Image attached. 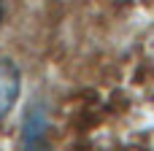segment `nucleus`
<instances>
[{
    "label": "nucleus",
    "mask_w": 154,
    "mask_h": 151,
    "mask_svg": "<svg viewBox=\"0 0 154 151\" xmlns=\"http://www.w3.org/2000/svg\"><path fill=\"white\" fill-rule=\"evenodd\" d=\"M19 95H22V73L8 57H0V119L16 105Z\"/></svg>",
    "instance_id": "obj_1"
},
{
    "label": "nucleus",
    "mask_w": 154,
    "mask_h": 151,
    "mask_svg": "<svg viewBox=\"0 0 154 151\" xmlns=\"http://www.w3.org/2000/svg\"><path fill=\"white\" fill-rule=\"evenodd\" d=\"M3 16H5V8H3V0H0V24H3Z\"/></svg>",
    "instance_id": "obj_2"
}]
</instances>
